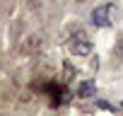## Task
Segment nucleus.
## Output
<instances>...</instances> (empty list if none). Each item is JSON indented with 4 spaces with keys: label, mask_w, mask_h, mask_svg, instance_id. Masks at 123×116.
I'll return each mask as SVG.
<instances>
[{
    "label": "nucleus",
    "mask_w": 123,
    "mask_h": 116,
    "mask_svg": "<svg viewBox=\"0 0 123 116\" xmlns=\"http://www.w3.org/2000/svg\"><path fill=\"white\" fill-rule=\"evenodd\" d=\"M94 90H97V87H94V82H82V85L77 87V94H80V97H92V94H94Z\"/></svg>",
    "instance_id": "1"
},
{
    "label": "nucleus",
    "mask_w": 123,
    "mask_h": 116,
    "mask_svg": "<svg viewBox=\"0 0 123 116\" xmlns=\"http://www.w3.org/2000/svg\"><path fill=\"white\" fill-rule=\"evenodd\" d=\"M106 10H109V7H99V10H94V15H92V22H94V24H97V22H99V24H106V19H104Z\"/></svg>",
    "instance_id": "2"
}]
</instances>
